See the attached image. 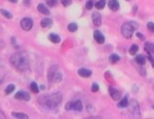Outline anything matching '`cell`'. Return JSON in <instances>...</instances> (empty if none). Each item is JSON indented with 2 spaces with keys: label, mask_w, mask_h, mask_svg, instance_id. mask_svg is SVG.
<instances>
[{
  "label": "cell",
  "mask_w": 154,
  "mask_h": 119,
  "mask_svg": "<svg viewBox=\"0 0 154 119\" xmlns=\"http://www.w3.org/2000/svg\"><path fill=\"white\" fill-rule=\"evenodd\" d=\"M92 90L93 92H98V90H99V85L97 84V83L94 82L93 84H92Z\"/></svg>",
  "instance_id": "cell-30"
},
{
  "label": "cell",
  "mask_w": 154,
  "mask_h": 119,
  "mask_svg": "<svg viewBox=\"0 0 154 119\" xmlns=\"http://www.w3.org/2000/svg\"><path fill=\"white\" fill-rule=\"evenodd\" d=\"M136 35H137V36L141 40V41H144V40H145V36H144L143 34H141L140 33H136Z\"/></svg>",
  "instance_id": "cell-34"
},
{
  "label": "cell",
  "mask_w": 154,
  "mask_h": 119,
  "mask_svg": "<svg viewBox=\"0 0 154 119\" xmlns=\"http://www.w3.org/2000/svg\"><path fill=\"white\" fill-rule=\"evenodd\" d=\"M148 29L151 31V33H153L154 31V24H153V22H148Z\"/></svg>",
  "instance_id": "cell-32"
},
{
  "label": "cell",
  "mask_w": 154,
  "mask_h": 119,
  "mask_svg": "<svg viewBox=\"0 0 154 119\" xmlns=\"http://www.w3.org/2000/svg\"><path fill=\"white\" fill-rule=\"evenodd\" d=\"M9 1L12 2V3H16V2H18V0H9Z\"/></svg>",
  "instance_id": "cell-38"
},
{
  "label": "cell",
  "mask_w": 154,
  "mask_h": 119,
  "mask_svg": "<svg viewBox=\"0 0 154 119\" xmlns=\"http://www.w3.org/2000/svg\"><path fill=\"white\" fill-rule=\"evenodd\" d=\"M31 90L34 92V93H38L39 92V87L37 85V83L36 82H31Z\"/></svg>",
  "instance_id": "cell-27"
},
{
  "label": "cell",
  "mask_w": 154,
  "mask_h": 119,
  "mask_svg": "<svg viewBox=\"0 0 154 119\" xmlns=\"http://www.w3.org/2000/svg\"><path fill=\"white\" fill-rule=\"evenodd\" d=\"M65 109L66 111L72 110V102H66V104L65 105Z\"/></svg>",
  "instance_id": "cell-29"
},
{
  "label": "cell",
  "mask_w": 154,
  "mask_h": 119,
  "mask_svg": "<svg viewBox=\"0 0 154 119\" xmlns=\"http://www.w3.org/2000/svg\"><path fill=\"white\" fill-rule=\"evenodd\" d=\"M37 7H38V10L40 11L41 13L44 14V15H49L50 14V10L47 9V7L43 5V4H39Z\"/></svg>",
  "instance_id": "cell-16"
},
{
  "label": "cell",
  "mask_w": 154,
  "mask_h": 119,
  "mask_svg": "<svg viewBox=\"0 0 154 119\" xmlns=\"http://www.w3.org/2000/svg\"><path fill=\"white\" fill-rule=\"evenodd\" d=\"M94 39L98 43H104L105 41V38L100 31H94Z\"/></svg>",
  "instance_id": "cell-11"
},
{
  "label": "cell",
  "mask_w": 154,
  "mask_h": 119,
  "mask_svg": "<svg viewBox=\"0 0 154 119\" xmlns=\"http://www.w3.org/2000/svg\"><path fill=\"white\" fill-rule=\"evenodd\" d=\"M137 51H139V45H136V43H134V45H132V46L130 47V49H129V53L130 55H136L137 53Z\"/></svg>",
  "instance_id": "cell-22"
},
{
  "label": "cell",
  "mask_w": 154,
  "mask_h": 119,
  "mask_svg": "<svg viewBox=\"0 0 154 119\" xmlns=\"http://www.w3.org/2000/svg\"><path fill=\"white\" fill-rule=\"evenodd\" d=\"M61 3H62L65 7H68V6L71 5L72 1H71V0H61Z\"/></svg>",
  "instance_id": "cell-31"
},
{
  "label": "cell",
  "mask_w": 154,
  "mask_h": 119,
  "mask_svg": "<svg viewBox=\"0 0 154 119\" xmlns=\"http://www.w3.org/2000/svg\"><path fill=\"white\" fill-rule=\"evenodd\" d=\"M109 93H110V95H111V97L116 101L120 100L121 95H122V92L119 90L114 89V88H113V87H109Z\"/></svg>",
  "instance_id": "cell-8"
},
{
  "label": "cell",
  "mask_w": 154,
  "mask_h": 119,
  "mask_svg": "<svg viewBox=\"0 0 154 119\" xmlns=\"http://www.w3.org/2000/svg\"><path fill=\"white\" fill-rule=\"evenodd\" d=\"M0 12H1V14L4 16L5 18H7V19H12V14H11L9 11H7V10H6V9H0Z\"/></svg>",
  "instance_id": "cell-24"
},
{
  "label": "cell",
  "mask_w": 154,
  "mask_h": 119,
  "mask_svg": "<svg viewBox=\"0 0 154 119\" xmlns=\"http://www.w3.org/2000/svg\"><path fill=\"white\" fill-rule=\"evenodd\" d=\"M68 29L69 31H71V33H74V31H76L78 30V25L76 24V23L72 22L68 26Z\"/></svg>",
  "instance_id": "cell-26"
},
{
  "label": "cell",
  "mask_w": 154,
  "mask_h": 119,
  "mask_svg": "<svg viewBox=\"0 0 154 119\" xmlns=\"http://www.w3.org/2000/svg\"><path fill=\"white\" fill-rule=\"evenodd\" d=\"M62 94L60 92H54L49 94H43L39 97L38 102L42 107L48 110H54L57 108L62 102Z\"/></svg>",
  "instance_id": "cell-1"
},
{
  "label": "cell",
  "mask_w": 154,
  "mask_h": 119,
  "mask_svg": "<svg viewBox=\"0 0 154 119\" xmlns=\"http://www.w3.org/2000/svg\"><path fill=\"white\" fill-rule=\"evenodd\" d=\"M48 79L51 82H60L63 78V74L60 72L57 66H52L48 70Z\"/></svg>",
  "instance_id": "cell-5"
},
{
  "label": "cell",
  "mask_w": 154,
  "mask_h": 119,
  "mask_svg": "<svg viewBox=\"0 0 154 119\" xmlns=\"http://www.w3.org/2000/svg\"><path fill=\"white\" fill-rule=\"evenodd\" d=\"M109 60H110V63H111V64H116V63H117L120 60V57L116 54H113L110 55Z\"/></svg>",
  "instance_id": "cell-20"
},
{
  "label": "cell",
  "mask_w": 154,
  "mask_h": 119,
  "mask_svg": "<svg viewBox=\"0 0 154 119\" xmlns=\"http://www.w3.org/2000/svg\"><path fill=\"white\" fill-rule=\"evenodd\" d=\"M86 119H101L99 117H89V118H86Z\"/></svg>",
  "instance_id": "cell-37"
},
{
  "label": "cell",
  "mask_w": 154,
  "mask_h": 119,
  "mask_svg": "<svg viewBox=\"0 0 154 119\" xmlns=\"http://www.w3.org/2000/svg\"><path fill=\"white\" fill-rule=\"evenodd\" d=\"M0 119H7V117H6V116H5V114H4L3 112H2V110L0 109Z\"/></svg>",
  "instance_id": "cell-35"
},
{
  "label": "cell",
  "mask_w": 154,
  "mask_h": 119,
  "mask_svg": "<svg viewBox=\"0 0 154 119\" xmlns=\"http://www.w3.org/2000/svg\"><path fill=\"white\" fill-rule=\"evenodd\" d=\"M144 50H145L148 54L153 53V45H152L151 42H146V43H145V45H144Z\"/></svg>",
  "instance_id": "cell-19"
},
{
  "label": "cell",
  "mask_w": 154,
  "mask_h": 119,
  "mask_svg": "<svg viewBox=\"0 0 154 119\" xmlns=\"http://www.w3.org/2000/svg\"><path fill=\"white\" fill-rule=\"evenodd\" d=\"M9 60L15 68L21 72H26L30 67L29 57L25 52H18L13 54L10 57Z\"/></svg>",
  "instance_id": "cell-2"
},
{
  "label": "cell",
  "mask_w": 154,
  "mask_h": 119,
  "mask_svg": "<svg viewBox=\"0 0 154 119\" xmlns=\"http://www.w3.org/2000/svg\"><path fill=\"white\" fill-rule=\"evenodd\" d=\"M47 4L50 7H54L57 5V0H47Z\"/></svg>",
  "instance_id": "cell-28"
},
{
  "label": "cell",
  "mask_w": 154,
  "mask_h": 119,
  "mask_svg": "<svg viewBox=\"0 0 154 119\" xmlns=\"http://www.w3.org/2000/svg\"><path fill=\"white\" fill-rule=\"evenodd\" d=\"M14 90H15V85L14 84H9V85H7V88L5 89V93L7 95V94L12 92Z\"/></svg>",
  "instance_id": "cell-25"
},
{
  "label": "cell",
  "mask_w": 154,
  "mask_h": 119,
  "mask_svg": "<svg viewBox=\"0 0 154 119\" xmlns=\"http://www.w3.org/2000/svg\"><path fill=\"white\" fill-rule=\"evenodd\" d=\"M136 62L139 65H145V63H146V58L145 57H143L142 55H137V57H136Z\"/></svg>",
  "instance_id": "cell-21"
},
{
  "label": "cell",
  "mask_w": 154,
  "mask_h": 119,
  "mask_svg": "<svg viewBox=\"0 0 154 119\" xmlns=\"http://www.w3.org/2000/svg\"><path fill=\"white\" fill-rule=\"evenodd\" d=\"M78 75H80V77L82 78H89L92 76V70H90V69H87V68H84V67H82V68H80L78 70Z\"/></svg>",
  "instance_id": "cell-10"
},
{
  "label": "cell",
  "mask_w": 154,
  "mask_h": 119,
  "mask_svg": "<svg viewBox=\"0 0 154 119\" xmlns=\"http://www.w3.org/2000/svg\"><path fill=\"white\" fill-rule=\"evenodd\" d=\"M127 104H128V95H125L124 99H122L119 102V104H118L117 106L119 107V108H125V107L127 106Z\"/></svg>",
  "instance_id": "cell-17"
},
{
  "label": "cell",
  "mask_w": 154,
  "mask_h": 119,
  "mask_svg": "<svg viewBox=\"0 0 154 119\" xmlns=\"http://www.w3.org/2000/svg\"><path fill=\"white\" fill-rule=\"evenodd\" d=\"M33 26V21L30 18H23L21 21V27L23 31H31Z\"/></svg>",
  "instance_id": "cell-6"
},
{
  "label": "cell",
  "mask_w": 154,
  "mask_h": 119,
  "mask_svg": "<svg viewBox=\"0 0 154 119\" xmlns=\"http://www.w3.org/2000/svg\"><path fill=\"white\" fill-rule=\"evenodd\" d=\"M83 109V105H82V102L80 100H77L75 102H72V110L77 111V112H80Z\"/></svg>",
  "instance_id": "cell-13"
},
{
  "label": "cell",
  "mask_w": 154,
  "mask_h": 119,
  "mask_svg": "<svg viewBox=\"0 0 154 119\" xmlns=\"http://www.w3.org/2000/svg\"><path fill=\"white\" fill-rule=\"evenodd\" d=\"M92 7H93V3H92V0H90V1L87 2V4H86V7H87V9H92Z\"/></svg>",
  "instance_id": "cell-33"
},
{
  "label": "cell",
  "mask_w": 154,
  "mask_h": 119,
  "mask_svg": "<svg viewBox=\"0 0 154 119\" xmlns=\"http://www.w3.org/2000/svg\"><path fill=\"white\" fill-rule=\"evenodd\" d=\"M137 28H139V25H137V22H134V21L125 22L121 27V33L125 39H130L132 37L134 31H135Z\"/></svg>",
  "instance_id": "cell-4"
},
{
  "label": "cell",
  "mask_w": 154,
  "mask_h": 119,
  "mask_svg": "<svg viewBox=\"0 0 154 119\" xmlns=\"http://www.w3.org/2000/svg\"><path fill=\"white\" fill-rule=\"evenodd\" d=\"M105 4H106L105 0H99V1L95 4V7H96V9H102L104 7Z\"/></svg>",
  "instance_id": "cell-23"
},
{
  "label": "cell",
  "mask_w": 154,
  "mask_h": 119,
  "mask_svg": "<svg viewBox=\"0 0 154 119\" xmlns=\"http://www.w3.org/2000/svg\"><path fill=\"white\" fill-rule=\"evenodd\" d=\"M15 98L18 100H22V101H29L30 100V94L25 92V90H19V92L15 94Z\"/></svg>",
  "instance_id": "cell-7"
},
{
  "label": "cell",
  "mask_w": 154,
  "mask_h": 119,
  "mask_svg": "<svg viewBox=\"0 0 154 119\" xmlns=\"http://www.w3.org/2000/svg\"><path fill=\"white\" fill-rule=\"evenodd\" d=\"M52 24H53V21L49 18L42 19V21H41V25L42 28H49V27L52 26Z\"/></svg>",
  "instance_id": "cell-14"
},
{
  "label": "cell",
  "mask_w": 154,
  "mask_h": 119,
  "mask_svg": "<svg viewBox=\"0 0 154 119\" xmlns=\"http://www.w3.org/2000/svg\"><path fill=\"white\" fill-rule=\"evenodd\" d=\"M149 59L151 60V64H152V66H153V55H152V53H149Z\"/></svg>",
  "instance_id": "cell-36"
},
{
  "label": "cell",
  "mask_w": 154,
  "mask_h": 119,
  "mask_svg": "<svg viewBox=\"0 0 154 119\" xmlns=\"http://www.w3.org/2000/svg\"><path fill=\"white\" fill-rule=\"evenodd\" d=\"M127 113L130 119H140V108L139 104L137 100L135 99H131L127 104Z\"/></svg>",
  "instance_id": "cell-3"
},
{
  "label": "cell",
  "mask_w": 154,
  "mask_h": 119,
  "mask_svg": "<svg viewBox=\"0 0 154 119\" xmlns=\"http://www.w3.org/2000/svg\"><path fill=\"white\" fill-rule=\"evenodd\" d=\"M12 116L16 119H29V116L26 114L23 113H18V112H12Z\"/></svg>",
  "instance_id": "cell-15"
},
{
  "label": "cell",
  "mask_w": 154,
  "mask_h": 119,
  "mask_svg": "<svg viewBox=\"0 0 154 119\" xmlns=\"http://www.w3.org/2000/svg\"><path fill=\"white\" fill-rule=\"evenodd\" d=\"M49 40L54 43H60L61 38L59 37V35H57L56 33H51L49 35Z\"/></svg>",
  "instance_id": "cell-18"
},
{
  "label": "cell",
  "mask_w": 154,
  "mask_h": 119,
  "mask_svg": "<svg viewBox=\"0 0 154 119\" xmlns=\"http://www.w3.org/2000/svg\"><path fill=\"white\" fill-rule=\"evenodd\" d=\"M92 21L95 26H100L102 24V16L100 13L97 12V11H94L92 13Z\"/></svg>",
  "instance_id": "cell-9"
},
{
  "label": "cell",
  "mask_w": 154,
  "mask_h": 119,
  "mask_svg": "<svg viewBox=\"0 0 154 119\" xmlns=\"http://www.w3.org/2000/svg\"><path fill=\"white\" fill-rule=\"evenodd\" d=\"M127 1H128V0H127Z\"/></svg>",
  "instance_id": "cell-39"
},
{
  "label": "cell",
  "mask_w": 154,
  "mask_h": 119,
  "mask_svg": "<svg viewBox=\"0 0 154 119\" xmlns=\"http://www.w3.org/2000/svg\"><path fill=\"white\" fill-rule=\"evenodd\" d=\"M108 7H109V9L113 10V11H116L119 9V2L117 1V0H109V2H108Z\"/></svg>",
  "instance_id": "cell-12"
}]
</instances>
